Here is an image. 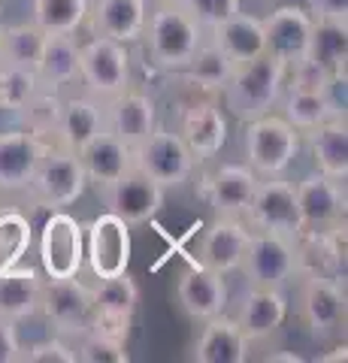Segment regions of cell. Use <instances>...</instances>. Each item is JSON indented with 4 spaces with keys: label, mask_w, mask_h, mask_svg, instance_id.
Returning <instances> with one entry per match:
<instances>
[{
    "label": "cell",
    "mask_w": 348,
    "mask_h": 363,
    "mask_svg": "<svg viewBox=\"0 0 348 363\" xmlns=\"http://www.w3.org/2000/svg\"><path fill=\"white\" fill-rule=\"evenodd\" d=\"M264 21V40H266V55H273L282 64H297L309 55V40H312V25L315 18L309 9L285 4L273 9Z\"/></svg>",
    "instance_id": "9a60e30c"
},
{
    "label": "cell",
    "mask_w": 348,
    "mask_h": 363,
    "mask_svg": "<svg viewBox=\"0 0 348 363\" xmlns=\"http://www.w3.org/2000/svg\"><path fill=\"white\" fill-rule=\"evenodd\" d=\"M294 194L306 230H330L345 224V182L315 169L297 182Z\"/></svg>",
    "instance_id": "5bb4252c"
},
{
    "label": "cell",
    "mask_w": 348,
    "mask_h": 363,
    "mask_svg": "<svg viewBox=\"0 0 348 363\" xmlns=\"http://www.w3.org/2000/svg\"><path fill=\"white\" fill-rule=\"evenodd\" d=\"M309 16L318 21H342V25H348V0H309Z\"/></svg>",
    "instance_id": "f6af8a7d"
},
{
    "label": "cell",
    "mask_w": 348,
    "mask_h": 363,
    "mask_svg": "<svg viewBox=\"0 0 348 363\" xmlns=\"http://www.w3.org/2000/svg\"><path fill=\"white\" fill-rule=\"evenodd\" d=\"M167 188H161L158 182H152L145 173H140L137 167H130L125 176H118L112 185L103 191V200L112 215H118L125 224H149L155 215L164 209Z\"/></svg>",
    "instance_id": "4fadbf2b"
},
{
    "label": "cell",
    "mask_w": 348,
    "mask_h": 363,
    "mask_svg": "<svg viewBox=\"0 0 348 363\" xmlns=\"http://www.w3.org/2000/svg\"><path fill=\"white\" fill-rule=\"evenodd\" d=\"M37 76L40 85L52 91L73 85L79 79V43L73 33H46L37 61Z\"/></svg>",
    "instance_id": "4dcf8cb0"
},
{
    "label": "cell",
    "mask_w": 348,
    "mask_h": 363,
    "mask_svg": "<svg viewBox=\"0 0 348 363\" xmlns=\"http://www.w3.org/2000/svg\"><path fill=\"white\" fill-rule=\"evenodd\" d=\"M300 318L315 339L333 336L345 324V291L339 279L330 276H297Z\"/></svg>",
    "instance_id": "8fae6325"
},
{
    "label": "cell",
    "mask_w": 348,
    "mask_h": 363,
    "mask_svg": "<svg viewBox=\"0 0 348 363\" xmlns=\"http://www.w3.org/2000/svg\"><path fill=\"white\" fill-rule=\"evenodd\" d=\"M209 43H215L218 49L228 55L233 64H245L266 52V40H264V21L254 16H245L242 9L233 18L221 21L218 28H212Z\"/></svg>",
    "instance_id": "f546056e"
},
{
    "label": "cell",
    "mask_w": 348,
    "mask_h": 363,
    "mask_svg": "<svg viewBox=\"0 0 348 363\" xmlns=\"http://www.w3.org/2000/svg\"><path fill=\"white\" fill-rule=\"evenodd\" d=\"M242 145H245V164L261 179L285 176V169L300 155V130H294L276 112H266V116L245 121Z\"/></svg>",
    "instance_id": "3957f363"
},
{
    "label": "cell",
    "mask_w": 348,
    "mask_h": 363,
    "mask_svg": "<svg viewBox=\"0 0 348 363\" xmlns=\"http://www.w3.org/2000/svg\"><path fill=\"white\" fill-rule=\"evenodd\" d=\"M21 342L13 321H0V363H18Z\"/></svg>",
    "instance_id": "bcb514c9"
},
{
    "label": "cell",
    "mask_w": 348,
    "mask_h": 363,
    "mask_svg": "<svg viewBox=\"0 0 348 363\" xmlns=\"http://www.w3.org/2000/svg\"><path fill=\"white\" fill-rule=\"evenodd\" d=\"M228 281L221 272L209 269L203 264H191L176 285V300L191 321H206L228 309Z\"/></svg>",
    "instance_id": "2e32d148"
},
{
    "label": "cell",
    "mask_w": 348,
    "mask_h": 363,
    "mask_svg": "<svg viewBox=\"0 0 348 363\" xmlns=\"http://www.w3.org/2000/svg\"><path fill=\"white\" fill-rule=\"evenodd\" d=\"M130 252V224H125L109 209L85 227V264L94 279H112L128 272Z\"/></svg>",
    "instance_id": "30bf717a"
},
{
    "label": "cell",
    "mask_w": 348,
    "mask_h": 363,
    "mask_svg": "<svg viewBox=\"0 0 348 363\" xmlns=\"http://www.w3.org/2000/svg\"><path fill=\"white\" fill-rule=\"evenodd\" d=\"M240 269L245 272L249 285L257 288H285L288 281L297 279V252L294 240L279 233H261L252 230L249 248L242 255Z\"/></svg>",
    "instance_id": "9c48e42d"
},
{
    "label": "cell",
    "mask_w": 348,
    "mask_h": 363,
    "mask_svg": "<svg viewBox=\"0 0 348 363\" xmlns=\"http://www.w3.org/2000/svg\"><path fill=\"white\" fill-rule=\"evenodd\" d=\"M266 360H269V363H273V360H291V363H300V357H297V354H269Z\"/></svg>",
    "instance_id": "7dc6e473"
},
{
    "label": "cell",
    "mask_w": 348,
    "mask_h": 363,
    "mask_svg": "<svg viewBox=\"0 0 348 363\" xmlns=\"http://www.w3.org/2000/svg\"><path fill=\"white\" fill-rule=\"evenodd\" d=\"M285 82H288V91H312V94H327V91L336 88L333 76L324 70L321 64L312 61L309 55H306L303 61H297V64L288 67Z\"/></svg>",
    "instance_id": "b9f144b4"
},
{
    "label": "cell",
    "mask_w": 348,
    "mask_h": 363,
    "mask_svg": "<svg viewBox=\"0 0 348 363\" xmlns=\"http://www.w3.org/2000/svg\"><path fill=\"white\" fill-rule=\"evenodd\" d=\"M185 13L197 21L203 30L218 28L221 21L233 18L242 9V0H185Z\"/></svg>",
    "instance_id": "7bdbcfd3"
},
{
    "label": "cell",
    "mask_w": 348,
    "mask_h": 363,
    "mask_svg": "<svg viewBox=\"0 0 348 363\" xmlns=\"http://www.w3.org/2000/svg\"><path fill=\"white\" fill-rule=\"evenodd\" d=\"M46 140L21 130L0 133V191H25L37 169Z\"/></svg>",
    "instance_id": "603a6c76"
},
{
    "label": "cell",
    "mask_w": 348,
    "mask_h": 363,
    "mask_svg": "<svg viewBox=\"0 0 348 363\" xmlns=\"http://www.w3.org/2000/svg\"><path fill=\"white\" fill-rule=\"evenodd\" d=\"M237 70L228 55H224L215 43L203 40L200 49L191 55V61L179 70V76L185 79L191 88H200V91H209V94H221V88L228 85V79Z\"/></svg>",
    "instance_id": "1f68e13d"
},
{
    "label": "cell",
    "mask_w": 348,
    "mask_h": 363,
    "mask_svg": "<svg viewBox=\"0 0 348 363\" xmlns=\"http://www.w3.org/2000/svg\"><path fill=\"white\" fill-rule=\"evenodd\" d=\"M91 303H94V315L133 318L140 303V285L128 272L112 279H97V285L91 288Z\"/></svg>",
    "instance_id": "e575fe53"
},
{
    "label": "cell",
    "mask_w": 348,
    "mask_h": 363,
    "mask_svg": "<svg viewBox=\"0 0 348 363\" xmlns=\"http://www.w3.org/2000/svg\"><path fill=\"white\" fill-rule=\"evenodd\" d=\"M342 227L330 230H303L294 240L297 276H345V233Z\"/></svg>",
    "instance_id": "d6986e66"
},
{
    "label": "cell",
    "mask_w": 348,
    "mask_h": 363,
    "mask_svg": "<svg viewBox=\"0 0 348 363\" xmlns=\"http://www.w3.org/2000/svg\"><path fill=\"white\" fill-rule=\"evenodd\" d=\"M82 345L76 348V360L82 363H130L128 354V342L112 336H100V333H82Z\"/></svg>",
    "instance_id": "60d3db41"
},
{
    "label": "cell",
    "mask_w": 348,
    "mask_h": 363,
    "mask_svg": "<svg viewBox=\"0 0 348 363\" xmlns=\"http://www.w3.org/2000/svg\"><path fill=\"white\" fill-rule=\"evenodd\" d=\"M318 360H345V345L336 348V354H327V357H318Z\"/></svg>",
    "instance_id": "c3c4849f"
},
{
    "label": "cell",
    "mask_w": 348,
    "mask_h": 363,
    "mask_svg": "<svg viewBox=\"0 0 348 363\" xmlns=\"http://www.w3.org/2000/svg\"><path fill=\"white\" fill-rule=\"evenodd\" d=\"M140 40H145L149 61L158 70L179 73L206 37H203V28L185 13V6L158 4V9H152L145 16V28Z\"/></svg>",
    "instance_id": "7a4b0ae2"
},
{
    "label": "cell",
    "mask_w": 348,
    "mask_h": 363,
    "mask_svg": "<svg viewBox=\"0 0 348 363\" xmlns=\"http://www.w3.org/2000/svg\"><path fill=\"white\" fill-rule=\"evenodd\" d=\"M285 76H288V64H282L266 52L245 64H237L228 85L221 88L224 109H230V116H237L240 121L266 116L282 100Z\"/></svg>",
    "instance_id": "6da1fadb"
},
{
    "label": "cell",
    "mask_w": 348,
    "mask_h": 363,
    "mask_svg": "<svg viewBox=\"0 0 348 363\" xmlns=\"http://www.w3.org/2000/svg\"><path fill=\"white\" fill-rule=\"evenodd\" d=\"M155 4H167V6H182L185 0H155Z\"/></svg>",
    "instance_id": "681fc988"
},
{
    "label": "cell",
    "mask_w": 348,
    "mask_h": 363,
    "mask_svg": "<svg viewBox=\"0 0 348 363\" xmlns=\"http://www.w3.org/2000/svg\"><path fill=\"white\" fill-rule=\"evenodd\" d=\"M79 161L85 169L88 185H94L97 191H106L118 176H125L133 167V149L128 143H121L116 133L103 130L79 152Z\"/></svg>",
    "instance_id": "484cf974"
},
{
    "label": "cell",
    "mask_w": 348,
    "mask_h": 363,
    "mask_svg": "<svg viewBox=\"0 0 348 363\" xmlns=\"http://www.w3.org/2000/svg\"><path fill=\"white\" fill-rule=\"evenodd\" d=\"M285 318H288V297L282 294V288L252 285L240 303L237 324L242 327V333L249 336L252 342H261V339L273 336L279 327L285 324Z\"/></svg>",
    "instance_id": "4316f807"
},
{
    "label": "cell",
    "mask_w": 348,
    "mask_h": 363,
    "mask_svg": "<svg viewBox=\"0 0 348 363\" xmlns=\"http://www.w3.org/2000/svg\"><path fill=\"white\" fill-rule=\"evenodd\" d=\"M46 279L33 267H4L0 269V321H25L40 312V297Z\"/></svg>",
    "instance_id": "d4e9b609"
},
{
    "label": "cell",
    "mask_w": 348,
    "mask_h": 363,
    "mask_svg": "<svg viewBox=\"0 0 348 363\" xmlns=\"http://www.w3.org/2000/svg\"><path fill=\"white\" fill-rule=\"evenodd\" d=\"M194 164L185 140L167 128H155L140 145H133V167L161 188H182L194 173Z\"/></svg>",
    "instance_id": "8992f818"
},
{
    "label": "cell",
    "mask_w": 348,
    "mask_h": 363,
    "mask_svg": "<svg viewBox=\"0 0 348 363\" xmlns=\"http://www.w3.org/2000/svg\"><path fill=\"white\" fill-rule=\"evenodd\" d=\"M88 0H33L30 21L46 33H76L88 18Z\"/></svg>",
    "instance_id": "d590c367"
},
{
    "label": "cell",
    "mask_w": 348,
    "mask_h": 363,
    "mask_svg": "<svg viewBox=\"0 0 348 363\" xmlns=\"http://www.w3.org/2000/svg\"><path fill=\"white\" fill-rule=\"evenodd\" d=\"M106 130L103 118V104H97V97H70L64 100L61 109V124H58V145L79 155L91 140H97Z\"/></svg>",
    "instance_id": "83f0119b"
},
{
    "label": "cell",
    "mask_w": 348,
    "mask_h": 363,
    "mask_svg": "<svg viewBox=\"0 0 348 363\" xmlns=\"http://www.w3.org/2000/svg\"><path fill=\"white\" fill-rule=\"evenodd\" d=\"M103 118H106V130L116 133L121 143L130 145V149L140 145L145 136L158 128L155 100L145 94V91H133V88L103 100Z\"/></svg>",
    "instance_id": "ac0fdd59"
},
{
    "label": "cell",
    "mask_w": 348,
    "mask_h": 363,
    "mask_svg": "<svg viewBox=\"0 0 348 363\" xmlns=\"http://www.w3.org/2000/svg\"><path fill=\"white\" fill-rule=\"evenodd\" d=\"M46 30L37 28L33 21H18V25L4 28V45H0V64H16L37 70Z\"/></svg>",
    "instance_id": "8d00e7d4"
},
{
    "label": "cell",
    "mask_w": 348,
    "mask_h": 363,
    "mask_svg": "<svg viewBox=\"0 0 348 363\" xmlns=\"http://www.w3.org/2000/svg\"><path fill=\"white\" fill-rule=\"evenodd\" d=\"M309 58L321 64L333 76L336 85H345V61H348V25L342 21H318L312 25Z\"/></svg>",
    "instance_id": "d6a6232c"
},
{
    "label": "cell",
    "mask_w": 348,
    "mask_h": 363,
    "mask_svg": "<svg viewBox=\"0 0 348 363\" xmlns=\"http://www.w3.org/2000/svg\"><path fill=\"white\" fill-rule=\"evenodd\" d=\"M30 242H33V227L28 215L18 209H0V269L21 264Z\"/></svg>",
    "instance_id": "74e56055"
},
{
    "label": "cell",
    "mask_w": 348,
    "mask_h": 363,
    "mask_svg": "<svg viewBox=\"0 0 348 363\" xmlns=\"http://www.w3.org/2000/svg\"><path fill=\"white\" fill-rule=\"evenodd\" d=\"M282 118L300 133H309L312 128H318L327 118L339 116V106L333 100V91L327 94H312V91H288L285 104H282Z\"/></svg>",
    "instance_id": "836d02e7"
},
{
    "label": "cell",
    "mask_w": 348,
    "mask_h": 363,
    "mask_svg": "<svg viewBox=\"0 0 348 363\" xmlns=\"http://www.w3.org/2000/svg\"><path fill=\"white\" fill-rule=\"evenodd\" d=\"M179 136L185 140L194 161H209L228 143V118H224V112L215 100H200V104H191L182 112V130H179Z\"/></svg>",
    "instance_id": "44dd1931"
},
{
    "label": "cell",
    "mask_w": 348,
    "mask_h": 363,
    "mask_svg": "<svg viewBox=\"0 0 348 363\" xmlns=\"http://www.w3.org/2000/svg\"><path fill=\"white\" fill-rule=\"evenodd\" d=\"M40 312L46 315V321L61 333H85L94 315L91 303V288L82 285L79 276L73 279H49L43 285L40 297Z\"/></svg>",
    "instance_id": "7c38bea8"
},
{
    "label": "cell",
    "mask_w": 348,
    "mask_h": 363,
    "mask_svg": "<svg viewBox=\"0 0 348 363\" xmlns=\"http://www.w3.org/2000/svg\"><path fill=\"white\" fill-rule=\"evenodd\" d=\"M245 224L261 233H279V236H288V240H297L306 227H303V218H300L294 185L285 182L282 176L257 179L254 197L249 203V209H245Z\"/></svg>",
    "instance_id": "52a82bcc"
},
{
    "label": "cell",
    "mask_w": 348,
    "mask_h": 363,
    "mask_svg": "<svg viewBox=\"0 0 348 363\" xmlns=\"http://www.w3.org/2000/svg\"><path fill=\"white\" fill-rule=\"evenodd\" d=\"M18 360L21 363H76V348L55 336V339L33 342L30 348H21Z\"/></svg>",
    "instance_id": "ee69618b"
},
{
    "label": "cell",
    "mask_w": 348,
    "mask_h": 363,
    "mask_svg": "<svg viewBox=\"0 0 348 363\" xmlns=\"http://www.w3.org/2000/svg\"><path fill=\"white\" fill-rule=\"evenodd\" d=\"M40 267L49 279H73L85 267V224L64 209H52L40 230Z\"/></svg>",
    "instance_id": "5b68a950"
},
{
    "label": "cell",
    "mask_w": 348,
    "mask_h": 363,
    "mask_svg": "<svg viewBox=\"0 0 348 363\" xmlns=\"http://www.w3.org/2000/svg\"><path fill=\"white\" fill-rule=\"evenodd\" d=\"M309 152L315 161L318 173L330 179H348V128L345 116H333L318 128H312L309 133Z\"/></svg>",
    "instance_id": "f1b7e54d"
},
{
    "label": "cell",
    "mask_w": 348,
    "mask_h": 363,
    "mask_svg": "<svg viewBox=\"0 0 348 363\" xmlns=\"http://www.w3.org/2000/svg\"><path fill=\"white\" fill-rule=\"evenodd\" d=\"M252 351V339L242 333L237 318L215 315L203 321L194 348H191V360L197 363H245Z\"/></svg>",
    "instance_id": "ffe728a7"
},
{
    "label": "cell",
    "mask_w": 348,
    "mask_h": 363,
    "mask_svg": "<svg viewBox=\"0 0 348 363\" xmlns=\"http://www.w3.org/2000/svg\"><path fill=\"white\" fill-rule=\"evenodd\" d=\"M257 176L249 164H221L206 179V200L215 215H245L254 197Z\"/></svg>",
    "instance_id": "cb8c5ba5"
},
{
    "label": "cell",
    "mask_w": 348,
    "mask_h": 363,
    "mask_svg": "<svg viewBox=\"0 0 348 363\" xmlns=\"http://www.w3.org/2000/svg\"><path fill=\"white\" fill-rule=\"evenodd\" d=\"M40 88L43 85H40L37 70L16 67V64H0V109L18 112Z\"/></svg>",
    "instance_id": "ab89813d"
},
{
    "label": "cell",
    "mask_w": 348,
    "mask_h": 363,
    "mask_svg": "<svg viewBox=\"0 0 348 363\" xmlns=\"http://www.w3.org/2000/svg\"><path fill=\"white\" fill-rule=\"evenodd\" d=\"M61 109H64V100L55 94V91H37L25 106L18 109L21 116V124H25V130L40 136V140H46V136H55L58 133V124H61Z\"/></svg>",
    "instance_id": "f35d334b"
},
{
    "label": "cell",
    "mask_w": 348,
    "mask_h": 363,
    "mask_svg": "<svg viewBox=\"0 0 348 363\" xmlns=\"http://www.w3.org/2000/svg\"><path fill=\"white\" fill-rule=\"evenodd\" d=\"M79 79L88 94L109 100L130 88V52L116 40L94 37L79 45Z\"/></svg>",
    "instance_id": "ba28073f"
},
{
    "label": "cell",
    "mask_w": 348,
    "mask_h": 363,
    "mask_svg": "<svg viewBox=\"0 0 348 363\" xmlns=\"http://www.w3.org/2000/svg\"><path fill=\"white\" fill-rule=\"evenodd\" d=\"M28 188L33 191L40 206H46V209L73 206L88 188L79 155L64 149V145H58V149L46 145V152H43L37 169H33Z\"/></svg>",
    "instance_id": "277c9868"
},
{
    "label": "cell",
    "mask_w": 348,
    "mask_h": 363,
    "mask_svg": "<svg viewBox=\"0 0 348 363\" xmlns=\"http://www.w3.org/2000/svg\"><path fill=\"white\" fill-rule=\"evenodd\" d=\"M145 16H149L145 0H94V6H88L85 21L91 25L94 37L130 45L142 37Z\"/></svg>",
    "instance_id": "7402d4cb"
},
{
    "label": "cell",
    "mask_w": 348,
    "mask_h": 363,
    "mask_svg": "<svg viewBox=\"0 0 348 363\" xmlns=\"http://www.w3.org/2000/svg\"><path fill=\"white\" fill-rule=\"evenodd\" d=\"M249 240H252L249 224L240 221L237 215H218V218L206 227L203 240H200L197 264L215 269L221 276H230V272L240 269L242 255H245V248H249Z\"/></svg>",
    "instance_id": "e0dca14e"
},
{
    "label": "cell",
    "mask_w": 348,
    "mask_h": 363,
    "mask_svg": "<svg viewBox=\"0 0 348 363\" xmlns=\"http://www.w3.org/2000/svg\"><path fill=\"white\" fill-rule=\"evenodd\" d=\"M4 28H6V25H4V21H0V45H4Z\"/></svg>",
    "instance_id": "f907efd6"
}]
</instances>
